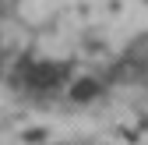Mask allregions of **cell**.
<instances>
[{
    "mask_svg": "<svg viewBox=\"0 0 148 145\" xmlns=\"http://www.w3.org/2000/svg\"><path fill=\"white\" fill-rule=\"evenodd\" d=\"M95 92H99V85L92 81V78H81V81L71 85V99H74V103H85V99H92Z\"/></svg>",
    "mask_w": 148,
    "mask_h": 145,
    "instance_id": "obj_2",
    "label": "cell"
},
{
    "mask_svg": "<svg viewBox=\"0 0 148 145\" xmlns=\"http://www.w3.org/2000/svg\"><path fill=\"white\" fill-rule=\"evenodd\" d=\"M60 75H64V67H60V64H35V67H32V75H28V81H32L35 88H49V85H57V81H60Z\"/></svg>",
    "mask_w": 148,
    "mask_h": 145,
    "instance_id": "obj_1",
    "label": "cell"
}]
</instances>
